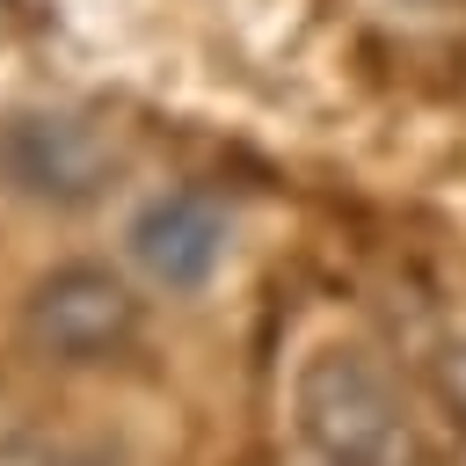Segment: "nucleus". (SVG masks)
<instances>
[{
  "instance_id": "nucleus-3",
  "label": "nucleus",
  "mask_w": 466,
  "mask_h": 466,
  "mask_svg": "<svg viewBox=\"0 0 466 466\" xmlns=\"http://www.w3.org/2000/svg\"><path fill=\"white\" fill-rule=\"evenodd\" d=\"M0 167L29 204L80 211L116 182V146L95 116L80 109H22L0 131Z\"/></svg>"
},
{
  "instance_id": "nucleus-4",
  "label": "nucleus",
  "mask_w": 466,
  "mask_h": 466,
  "mask_svg": "<svg viewBox=\"0 0 466 466\" xmlns=\"http://www.w3.org/2000/svg\"><path fill=\"white\" fill-rule=\"evenodd\" d=\"M124 248H131V269L160 291H204L233 248V226H226V204L204 197V189H153L131 226H124Z\"/></svg>"
},
{
  "instance_id": "nucleus-5",
  "label": "nucleus",
  "mask_w": 466,
  "mask_h": 466,
  "mask_svg": "<svg viewBox=\"0 0 466 466\" xmlns=\"http://www.w3.org/2000/svg\"><path fill=\"white\" fill-rule=\"evenodd\" d=\"M0 466H109V459L73 451V444H44V437H29V430H7V437H0Z\"/></svg>"
},
{
  "instance_id": "nucleus-1",
  "label": "nucleus",
  "mask_w": 466,
  "mask_h": 466,
  "mask_svg": "<svg viewBox=\"0 0 466 466\" xmlns=\"http://www.w3.org/2000/svg\"><path fill=\"white\" fill-rule=\"evenodd\" d=\"M291 422L320 466H422V437L400 386L357 342L306 350V364L291 371Z\"/></svg>"
},
{
  "instance_id": "nucleus-2",
  "label": "nucleus",
  "mask_w": 466,
  "mask_h": 466,
  "mask_svg": "<svg viewBox=\"0 0 466 466\" xmlns=\"http://www.w3.org/2000/svg\"><path fill=\"white\" fill-rule=\"evenodd\" d=\"M146 328V306L131 291L124 269L109 262H58L29 284L22 299V335L36 357L66 364V371H87V364H109L138 342Z\"/></svg>"
},
{
  "instance_id": "nucleus-6",
  "label": "nucleus",
  "mask_w": 466,
  "mask_h": 466,
  "mask_svg": "<svg viewBox=\"0 0 466 466\" xmlns=\"http://www.w3.org/2000/svg\"><path fill=\"white\" fill-rule=\"evenodd\" d=\"M437 393L451 400V415H459V430H466V335L437 350Z\"/></svg>"
}]
</instances>
